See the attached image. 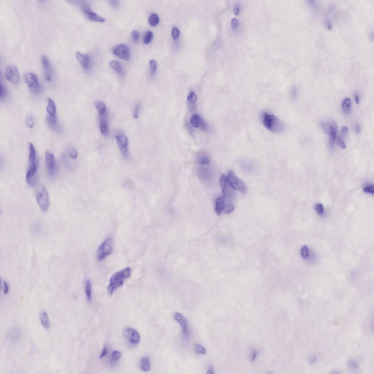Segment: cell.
<instances>
[{
    "mask_svg": "<svg viewBox=\"0 0 374 374\" xmlns=\"http://www.w3.org/2000/svg\"><path fill=\"white\" fill-rule=\"evenodd\" d=\"M220 184L222 192L225 190L228 185V182H227V178L224 175H222L220 178Z\"/></svg>",
    "mask_w": 374,
    "mask_h": 374,
    "instance_id": "cell-31",
    "label": "cell"
},
{
    "mask_svg": "<svg viewBox=\"0 0 374 374\" xmlns=\"http://www.w3.org/2000/svg\"><path fill=\"white\" fill-rule=\"evenodd\" d=\"M122 357V354L120 352L117 351H115L113 352L111 355V360L113 362H117Z\"/></svg>",
    "mask_w": 374,
    "mask_h": 374,
    "instance_id": "cell-35",
    "label": "cell"
},
{
    "mask_svg": "<svg viewBox=\"0 0 374 374\" xmlns=\"http://www.w3.org/2000/svg\"><path fill=\"white\" fill-rule=\"evenodd\" d=\"M207 373L208 374H213V369L212 366L209 367L208 371H207Z\"/></svg>",
    "mask_w": 374,
    "mask_h": 374,
    "instance_id": "cell-54",
    "label": "cell"
},
{
    "mask_svg": "<svg viewBox=\"0 0 374 374\" xmlns=\"http://www.w3.org/2000/svg\"><path fill=\"white\" fill-rule=\"evenodd\" d=\"M100 131L103 135L107 134L108 132V123L105 119H103L100 123Z\"/></svg>",
    "mask_w": 374,
    "mask_h": 374,
    "instance_id": "cell-28",
    "label": "cell"
},
{
    "mask_svg": "<svg viewBox=\"0 0 374 374\" xmlns=\"http://www.w3.org/2000/svg\"><path fill=\"white\" fill-rule=\"evenodd\" d=\"M10 337L13 342H17L21 337V332L19 329H15L12 330L10 333Z\"/></svg>",
    "mask_w": 374,
    "mask_h": 374,
    "instance_id": "cell-26",
    "label": "cell"
},
{
    "mask_svg": "<svg viewBox=\"0 0 374 374\" xmlns=\"http://www.w3.org/2000/svg\"><path fill=\"white\" fill-rule=\"evenodd\" d=\"M83 10L89 19L91 21L99 22H103L105 21V19L100 17L87 8H83Z\"/></svg>",
    "mask_w": 374,
    "mask_h": 374,
    "instance_id": "cell-19",
    "label": "cell"
},
{
    "mask_svg": "<svg viewBox=\"0 0 374 374\" xmlns=\"http://www.w3.org/2000/svg\"><path fill=\"white\" fill-rule=\"evenodd\" d=\"M323 130L327 134L331 136V138L336 140L338 130V126L334 122H325L321 123Z\"/></svg>",
    "mask_w": 374,
    "mask_h": 374,
    "instance_id": "cell-12",
    "label": "cell"
},
{
    "mask_svg": "<svg viewBox=\"0 0 374 374\" xmlns=\"http://www.w3.org/2000/svg\"><path fill=\"white\" fill-rule=\"evenodd\" d=\"M24 79L25 83L32 92L36 93L39 92L40 86L37 76L35 74L30 72L26 73L24 75Z\"/></svg>",
    "mask_w": 374,
    "mask_h": 374,
    "instance_id": "cell-8",
    "label": "cell"
},
{
    "mask_svg": "<svg viewBox=\"0 0 374 374\" xmlns=\"http://www.w3.org/2000/svg\"><path fill=\"white\" fill-rule=\"evenodd\" d=\"M315 360H316V358L315 357H313L312 358H311V362L312 363L313 362H314Z\"/></svg>",
    "mask_w": 374,
    "mask_h": 374,
    "instance_id": "cell-58",
    "label": "cell"
},
{
    "mask_svg": "<svg viewBox=\"0 0 374 374\" xmlns=\"http://www.w3.org/2000/svg\"><path fill=\"white\" fill-rule=\"evenodd\" d=\"M47 111L48 114L47 117L48 124L51 127H53L56 124L57 118L56 115V106L54 102L51 99H48V104L47 107Z\"/></svg>",
    "mask_w": 374,
    "mask_h": 374,
    "instance_id": "cell-9",
    "label": "cell"
},
{
    "mask_svg": "<svg viewBox=\"0 0 374 374\" xmlns=\"http://www.w3.org/2000/svg\"><path fill=\"white\" fill-rule=\"evenodd\" d=\"M195 350L198 354H205L207 352L205 348L202 345H196Z\"/></svg>",
    "mask_w": 374,
    "mask_h": 374,
    "instance_id": "cell-38",
    "label": "cell"
},
{
    "mask_svg": "<svg viewBox=\"0 0 374 374\" xmlns=\"http://www.w3.org/2000/svg\"><path fill=\"white\" fill-rule=\"evenodd\" d=\"M41 61L45 79L48 81H49L51 79L52 76L51 66L47 57L44 55L42 56Z\"/></svg>",
    "mask_w": 374,
    "mask_h": 374,
    "instance_id": "cell-15",
    "label": "cell"
},
{
    "mask_svg": "<svg viewBox=\"0 0 374 374\" xmlns=\"http://www.w3.org/2000/svg\"><path fill=\"white\" fill-rule=\"evenodd\" d=\"M26 124L30 128H32L34 126V121L31 115H28L26 118Z\"/></svg>",
    "mask_w": 374,
    "mask_h": 374,
    "instance_id": "cell-36",
    "label": "cell"
},
{
    "mask_svg": "<svg viewBox=\"0 0 374 374\" xmlns=\"http://www.w3.org/2000/svg\"><path fill=\"white\" fill-rule=\"evenodd\" d=\"M109 65L118 74L122 75L124 73L123 67L119 62L113 60L109 62Z\"/></svg>",
    "mask_w": 374,
    "mask_h": 374,
    "instance_id": "cell-21",
    "label": "cell"
},
{
    "mask_svg": "<svg viewBox=\"0 0 374 374\" xmlns=\"http://www.w3.org/2000/svg\"><path fill=\"white\" fill-rule=\"evenodd\" d=\"M197 99V95L194 92H190L188 97V101L190 104H194L196 103Z\"/></svg>",
    "mask_w": 374,
    "mask_h": 374,
    "instance_id": "cell-37",
    "label": "cell"
},
{
    "mask_svg": "<svg viewBox=\"0 0 374 374\" xmlns=\"http://www.w3.org/2000/svg\"><path fill=\"white\" fill-rule=\"evenodd\" d=\"M198 161L202 165H206L209 163V159L208 155L204 153H199L197 157Z\"/></svg>",
    "mask_w": 374,
    "mask_h": 374,
    "instance_id": "cell-24",
    "label": "cell"
},
{
    "mask_svg": "<svg viewBox=\"0 0 374 374\" xmlns=\"http://www.w3.org/2000/svg\"><path fill=\"white\" fill-rule=\"evenodd\" d=\"M69 156L71 158L76 159L77 157L78 153L77 151L75 149H73L70 151L69 153Z\"/></svg>",
    "mask_w": 374,
    "mask_h": 374,
    "instance_id": "cell-48",
    "label": "cell"
},
{
    "mask_svg": "<svg viewBox=\"0 0 374 374\" xmlns=\"http://www.w3.org/2000/svg\"><path fill=\"white\" fill-rule=\"evenodd\" d=\"M225 204V199L224 196L219 197L217 198L215 204V211L218 215H220L221 212L224 210Z\"/></svg>",
    "mask_w": 374,
    "mask_h": 374,
    "instance_id": "cell-20",
    "label": "cell"
},
{
    "mask_svg": "<svg viewBox=\"0 0 374 374\" xmlns=\"http://www.w3.org/2000/svg\"><path fill=\"white\" fill-rule=\"evenodd\" d=\"M227 178L229 185L232 189L239 190L244 194L247 193V188L245 184L232 171L229 172Z\"/></svg>",
    "mask_w": 374,
    "mask_h": 374,
    "instance_id": "cell-5",
    "label": "cell"
},
{
    "mask_svg": "<svg viewBox=\"0 0 374 374\" xmlns=\"http://www.w3.org/2000/svg\"><path fill=\"white\" fill-rule=\"evenodd\" d=\"M6 90L3 85L1 84L0 85V98L1 99H3L6 97Z\"/></svg>",
    "mask_w": 374,
    "mask_h": 374,
    "instance_id": "cell-42",
    "label": "cell"
},
{
    "mask_svg": "<svg viewBox=\"0 0 374 374\" xmlns=\"http://www.w3.org/2000/svg\"><path fill=\"white\" fill-rule=\"evenodd\" d=\"M36 197L38 204L43 211L47 210L49 206V197L47 190L43 185L37 187Z\"/></svg>",
    "mask_w": 374,
    "mask_h": 374,
    "instance_id": "cell-4",
    "label": "cell"
},
{
    "mask_svg": "<svg viewBox=\"0 0 374 374\" xmlns=\"http://www.w3.org/2000/svg\"><path fill=\"white\" fill-rule=\"evenodd\" d=\"M348 128L346 126H344L341 128V133L342 136H345L346 135L347 133L348 132Z\"/></svg>",
    "mask_w": 374,
    "mask_h": 374,
    "instance_id": "cell-49",
    "label": "cell"
},
{
    "mask_svg": "<svg viewBox=\"0 0 374 374\" xmlns=\"http://www.w3.org/2000/svg\"><path fill=\"white\" fill-rule=\"evenodd\" d=\"M363 191L365 193L371 194H373L374 193V186L373 185H371L369 186L365 187L363 189Z\"/></svg>",
    "mask_w": 374,
    "mask_h": 374,
    "instance_id": "cell-43",
    "label": "cell"
},
{
    "mask_svg": "<svg viewBox=\"0 0 374 374\" xmlns=\"http://www.w3.org/2000/svg\"><path fill=\"white\" fill-rule=\"evenodd\" d=\"M76 56L82 67L84 70L88 69L90 64V58L88 55L83 54L80 52H77L76 53Z\"/></svg>",
    "mask_w": 374,
    "mask_h": 374,
    "instance_id": "cell-18",
    "label": "cell"
},
{
    "mask_svg": "<svg viewBox=\"0 0 374 374\" xmlns=\"http://www.w3.org/2000/svg\"><path fill=\"white\" fill-rule=\"evenodd\" d=\"M349 365L350 366L351 368L352 369H356L357 368V365L356 362L354 361H351Z\"/></svg>",
    "mask_w": 374,
    "mask_h": 374,
    "instance_id": "cell-53",
    "label": "cell"
},
{
    "mask_svg": "<svg viewBox=\"0 0 374 374\" xmlns=\"http://www.w3.org/2000/svg\"><path fill=\"white\" fill-rule=\"evenodd\" d=\"M140 108V105H137L136 106L135 109H134V118H137L138 117V111H139Z\"/></svg>",
    "mask_w": 374,
    "mask_h": 374,
    "instance_id": "cell-50",
    "label": "cell"
},
{
    "mask_svg": "<svg viewBox=\"0 0 374 374\" xmlns=\"http://www.w3.org/2000/svg\"><path fill=\"white\" fill-rule=\"evenodd\" d=\"M262 122L265 127L271 132H282L284 126L279 118L273 114L264 112L262 115Z\"/></svg>",
    "mask_w": 374,
    "mask_h": 374,
    "instance_id": "cell-3",
    "label": "cell"
},
{
    "mask_svg": "<svg viewBox=\"0 0 374 374\" xmlns=\"http://www.w3.org/2000/svg\"><path fill=\"white\" fill-rule=\"evenodd\" d=\"M113 53L122 60H127L130 58V48L126 44H122L117 46L113 50Z\"/></svg>",
    "mask_w": 374,
    "mask_h": 374,
    "instance_id": "cell-11",
    "label": "cell"
},
{
    "mask_svg": "<svg viewBox=\"0 0 374 374\" xmlns=\"http://www.w3.org/2000/svg\"><path fill=\"white\" fill-rule=\"evenodd\" d=\"M132 35V37L134 41H138L139 38V32L138 31L134 30H133Z\"/></svg>",
    "mask_w": 374,
    "mask_h": 374,
    "instance_id": "cell-47",
    "label": "cell"
},
{
    "mask_svg": "<svg viewBox=\"0 0 374 374\" xmlns=\"http://www.w3.org/2000/svg\"><path fill=\"white\" fill-rule=\"evenodd\" d=\"M85 293L87 300L90 301L91 297V285L90 281H87L85 286Z\"/></svg>",
    "mask_w": 374,
    "mask_h": 374,
    "instance_id": "cell-29",
    "label": "cell"
},
{
    "mask_svg": "<svg viewBox=\"0 0 374 374\" xmlns=\"http://www.w3.org/2000/svg\"><path fill=\"white\" fill-rule=\"evenodd\" d=\"M96 109L99 114L102 115L106 111L105 105L103 102H100L96 106Z\"/></svg>",
    "mask_w": 374,
    "mask_h": 374,
    "instance_id": "cell-32",
    "label": "cell"
},
{
    "mask_svg": "<svg viewBox=\"0 0 374 374\" xmlns=\"http://www.w3.org/2000/svg\"><path fill=\"white\" fill-rule=\"evenodd\" d=\"M112 251V239L109 238L99 246L97 252L98 259L102 261L107 257Z\"/></svg>",
    "mask_w": 374,
    "mask_h": 374,
    "instance_id": "cell-6",
    "label": "cell"
},
{
    "mask_svg": "<svg viewBox=\"0 0 374 374\" xmlns=\"http://www.w3.org/2000/svg\"><path fill=\"white\" fill-rule=\"evenodd\" d=\"M5 76L8 81L14 84L19 82L20 76L18 70L14 65H8L5 70Z\"/></svg>",
    "mask_w": 374,
    "mask_h": 374,
    "instance_id": "cell-10",
    "label": "cell"
},
{
    "mask_svg": "<svg viewBox=\"0 0 374 374\" xmlns=\"http://www.w3.org/2000/svg\"><path fill=\"white\" fill-rule=\"evenodd\" d=\"M174 317L175 319L182 327L184 334L185 335H188L189 333V331L187 328L188 323H187L186 318L182 314L179 313H176Z\"/></svg>",
    "mask_w": 374,
    "mask_h": 374,
    "instance_id": "cell-17",
    "label": "cell"
},
{
    "mask_svg": "<svg viewBox=\"0 0 374 374\" xmlns=\"http://www.w3.org/2000/svg\"><path fill=\"white\" fill-rule=\"evenodd\" d=\"M190 122L192 126L196 128L202 130H207V126L205 121L197 114L192 115L190 118Z\"/></svg>",
    "mask_w": 374,
    "mask_h": 374,
    "instance_id": "cell-16",
    "label": "cell"
},
{
    "mask_svg": "<svg viewBox=\"0 0 374 374\" xmlns=\"http://www.w3.org/2000/svg\"><path fill=\"white\" fill-rule=\"evenodd\" d=\"M45 163L47 170L49 175L52 177L55 176L57 173V165L54 155L50 152H46Z\"/></svg>",
    "mask_w": 374,
    "mask_h": 374,
    "instance_id": "cell-7",
    "label": "cell"
},
{
    "mask_svg": "<svg viewBox=\"0 0 374 374\" xmlns=\"http://www.w3.org/2000/svg\"><path fill=\"white\" fill-rule=\"evenodd\" d=\"M150 72L151 75H154L155 74L157 68V62L155 60H151L150 61Z\"/></svg>",
    "mask_w": 374,
    "mask_h": 374,
    "instance_id": "cell-34",
    "label": "cell"
},
{
    "mask_svg": "<svg viewBox=\"0 0 374 374\" xmlns=\"http://www.w3.org/2000/svg\"><path fill=\"white\" fill-rule=\"evenodd\" d=\"M180 33V30L178 29L176 27H173V29H172V34L173 38L174 39H177L178 38L179 36Z\"/></svg>",
    "mask_w": 374,
    "mask_h": 374,
    "instance_id": "cell-45",
    "label": "cell"
},
{
    "mask_svg": "<svg viewBox=\"0 0 374 374\" xmlns=\"http://www.w3.org/2000/svg\"><path fill=\"white\" fill-rule=\"evenodd\" d=\"M231 25L232 28L234 30H235L238 28L239 21L236 18H233L231 21Z\"/></svg>",
    "mask_w": 374,
    "mask_h": 374,
    "instance_id": "cell-44",
    "label": "cell"
},
{
    "mask_svg": "<svg viewBox=\"0 0 374 374\" xmlns=\"http://www.w3.org/2000/svg\"><path fill=\"white\" fill-rule=\"evenodd\" d=\"M337 141L340 147L343 149H345L346 147V144L344 141L343 140L342 138L340 136H339L338 138Z\"/></svg>",
    "mask_w": 374,
    "mask_h": 374,
    "instance_id": "cell-46",
    "label": "cell"
},
{
    "mask_svg": "<svg viewBox=\"0 0 374 374\" xmlns=\"http://www.w3.org/2000/svg\"><path fill=\"white\" fill-rule=\"evenodd\" d=\"M355 131H356V132L357 133V134H359V133H360V126H359L358 125L356 126V128H355Z\"/></svg>",
    "mask_w": 374,
    "mask_h": 374,
    "instance_id": "cell-56",
    "label": "cell"
},
{
    "mask_svg": "<svg viewBox=\"0 0 374 374\" xmlns=\"http://www.w3.org/2000/svg\"><path fill=\"white\" fill-rule=\"evenodd\" d=\"M355 100H356V104L357 105L359 104V103H360V101H359L358 97L357 95H355Z\"/></svg>",
    "mask_w": 374,
    "mask_h": 374,
    "instance_id": "cell-57",
    "label": "cell"
},
{
    "mask_svg": "<svg viewBox=\"0 0 374 374\" xmlns=\"http://www.w3.org/2000/svg\"><path fill=\"white\" fill-rule=\"evenodd\" d=\"M124 337L131 344L137 345L140 341V337L138 331L132 328L125 329L123 333Z\"/></svg>",
    "mask_w": 374,
    "mask_h": 374,
    "instance_id": "cell-14",
    "label": "cell"
},
{
    "mask_svg": "<svg viewBox=\"0 0 374 374\" xmlns=\"http://www.w3.org/2000/svg\"><path fill=\"white\" fill-rule=\"evenodd\" d=\"M225 204L224 210L226 213H230L235 209V207L231 201L230 199L224 197Z\"/></svg>",
    "mask_w": 374,
    "mask_h": 374,
    "instance_id": "cell-23",
    "label": "cell"
},
{
    "mask_svg": "<svg viewBox=\"0 0 374 374\" xmlns=\"http://www.w3.org/2000/svg\"><path fill=\"white\" fill-rule=\"evenodd\" d=\"M131 273V269L127 267L113 274L110 278V284L107 288L109 295H112L114 290L122 286L124 280L130 277Z\"/></svg>",
    "mask_w": 374,
    "mask_h": 374,
    "instance_id": "cell-2",
    "label": "cell"
},
{
    "mask_svg": "<svg viewBox=\"0 0 374 374\" xmlns=\"http://www.w3.org/2000/svg\"><path fill=\"white\" fill-rule=\"evenodd\" d=\"M351 105L352 103L350 99H346L342 103V107L345 113L348 114L350 112Z\"/></svg>",
    "mask_w": 374,
    "mask_h": 374,
    "instance_id": "cell-27",
    "label": "cell"
},
{
    "mask_svg": "<svg viewBox=\"0 0 374 374\" xmlns=\"http://www.w3.org/2000/svg\"><path fill=\"white\" fill-rule=\"evenodd\" d=\"M117 143L122 155L125 158L128 156V140L124 134H118L116 137Z\"/></svg>",
    "mask_w": 374,
    "mask_h": 374,
    "instance_id": "cell-13",
    "label": "cell"
},
{
    "mask_svg": "<svg viewBox=\"0 0 374 374\" xmlns=\"http://www.w3.org/2000/svg\"><path fill=\"white\" fill-rule=\"evenodd\" d=\"M28 169L27 171L26 179L29 185H34L37 179V162L35 149L33 144L29 143Z\"/></svg>",
    "mask_w": 374,
    "mask_h": 374,
    "instance_id": "cell-1",
    "label": "cell"
},
{
    "mask_svg": "<svg viewBox=\"0 0 374 374\" xmlns=\"http://www.w3.org/2000/svg\"><path fill=\"white\" fill-rule=\"evenodd\" d=\"M301 253L302 257L304 259L308 258L309 256V252H308L307 246L305 245L302 246L301 248Z\"/></svg>",
    "mask_w": 374,
    "mask_h": 374,
    "instance_id": "cell-40",
    "label": "cell"
},
{
    "mask_svg": "<svg viewBox=\"0 0 374 374\" xmlns=\"http://www.w3.org/2000/svg\"><path fill=\"white\" fill-rule=\"evenodd\" d=\"M153 34L151 31H148L145 34L143 38L144 43L148 44L149 43L153 38Z\"/></svg>",
    "mask_w": 374,
    "mask_h": 374,
    "instance_id": "cell-33",
    "label": "cell"
},
{
    "mask_svg": "<svg viewBox=\"0 0 374 374\" xmlns=\"http://www.w3.org/2000/svg\"><path fill=\"white\" fill-rule=\"evenodd\" d=\"M140 364L141 368L143 371L147 372L150 370L151 366L149 359L147 358H142L140 362Z\"/></svg>",
    "mask_w": 374,
    "mask_h": 374,
    "instance_id": "cell-25",
    "label": "cell"
},
{
    "mask_svg": "<svg viewBox=\"0 0 374 374\" xmlns=\"http://www.w3.org/2000/svg\"><path fill=\"white\" fill-rule=\"evenodd\" d=\"M290 96L293 100L295 101L297 99V90L296 87L294 86L292 87L290 91Z\"/></svg>",
    "mask_w": 374,
    "mask_h": 374,
    "instance_id": "cell-39",
    "label": "cell"
},
{
    "mask_svg": "<svg viewBox=\"0 0 374 374\" xmlns=\"http://www.w3.org/2000/svg\"><path fill=\"white\" fill-rule=\"evenodd\" d=\"M107 352H108V351H107V348H105H105H103V351H102V353L101 354L100 356H99V358H103L105 356H107Z\"/></svg>",
    "mask_w": 374,
    "mask_h": 374,
    "instance_id": "cell-51",
    "label": "cell"
},
{
    "mask_svg": "<svg viewBox=\"0 0 374 374\" xmlns=\"http://www.w3.org/2000/svg\"><path fill=\"white\" fill-rule=\"evenodd\" d=\"M4 293L5 294H7L9 292V286L8 284L6 282H4Z\"/></svg>",
    "mask_w": 374,
    "mask_h": 374,
    "instance_id": "cell-52",
    "label": "cell"
},
{
    "mask_svg": "<svg viewBox=\"0 0 374 374\" xmlns=\"http://www.w3.org/2000/svg\"><path fill=\"white\" fill-rule=\"evenodd\" d=\"M40 319L42 325L46 329H49L50 323L48 315L45 312H43L40 316Z\"/></svg>",
    "mask_w": 374,
    "mask_h": 374,
    "instance_id": "cell-22",
    "label": "cell"
},
{
    "mask_svg": "<svg viewBox=\"0 0 374 374\" xmlns=\"http://www.w3.org/2000/svg\"><path fill=\"white\" fill-rule=\"evenodd\" d=\"M234 12L235 14L236 15V16H238V15L239 14V7H235L234 10Z\"/></svg>",
    "mask_w": 374,
    "mask_h": 374,
    "instance_id": "cell-55",
    "label": "cell"
},
{
    "mask_svg": "<svg viewBox=\"0 0 374 374\" xmlns=\"http://www.w3.org/2000/svg\"><path fill=\"white\" fill-rule=\"evenodd\" d=\"M315 209L316 212L319 215H321L323 213L324 211L323 207L321 204L319 203L317 204L315 207Z\"/></svg>",
    "mask_w": 374,
    "mask_h": 374,
    "instance_id": "cell-41",
    "label": "cell"
},
{
    "mask_svg": "<svg viewBox=\"0 0 374 374\" xmlns=\"http://www.w3.org/2000/svg\"><path fill=\"white\" fill-rule=\"evenodd\" d=\"M159 22V18L157 14H153L150 16L149 19V23L152 26L155 27L157 26Z\"/></svg>",
    "mask_w": 374,
    "mask_h": 374,
    "instance_id": "cell-30",
    "label": "cell"
}]
</instances>
